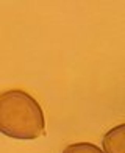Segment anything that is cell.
<instances>
[{"label":"cell","mask_w":125,"mask_h":153,"mask_svg":"<svg viewBox=\"0 0 125 153\" xmlns=\"http://www.w3.org/2000/svg\"><path fill=\"white\" fill-rule=\"evenodd\" d=\"M45 119L38 100L22 89L0 92V133L11 139L33 141L45 133Z\"/></svg>","instance_id":"1"},{"label":"cell","mask_w":125,"mask_h":153,"mask_svg":"<svg viewBox=\"0 0 125 153\" xmlns=\"http://www.w3.org/2000/svg\"><path fill=\"white\" fill-rule=\"evenodd\" d=\"M105 153H125V123L108 130L102 139Z\"/></svg>","instance_id":"2"},{"label":"cell","mask_w":125,"mask_h":153,"mask_svg":"<svg viewBox=\"0 0 125 153\" xmlns=\"http://www.w3.org/2000/svg\"><path fill=\"white\" fill-rule=\"evenodd\" d=\"M62 153H105V152L91 142H75V144H69L62 150Z\"/></svg>","instance_id":"3"}]
</instances>
